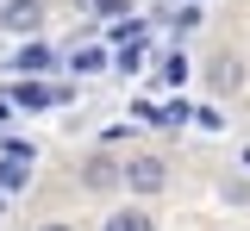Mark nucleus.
<instances>
[{
  "label": "nucleus",
  "mask_w": 250,
  "mask_h": 231,
  "mask_svg": "<svg viewBox=\"0 0 250 231\" xmlns=\"http://www.w3.org/2000/svg\"><path fill=\"white\" fill-rule=\"evenodd\" d=\"M82 181H88V188H113V181H125V169L113 163V156H94V163L82 169Z\"/></svg>",
  "instance_id": "obj_5"
},
{
  "label": "nucleus",
  "mask_w": 250,
  "mask_h": 231,
  "mask_svg": "<svg viewBox=\"0 0 250 231\" xmlns=\"http://www.w3.org/2000/svg\"><path fill=\"white\" fill-rule=\"evenodd\" d=\"M0 212H6V194H0Z\"/></svg>",
  "instance_id": "obj_18"
},
{
  "label": "nucleus",
  "mask_w": 250,
  "mask_h": 231,
  "mask_svg": "<svg viewBox=\"0 0 250 231\" xmlns=\"http://www.w3.org/2000/svg\"><path fill=\"white\" fill-rule=\"evenodd\" d=\"M31 163H38V150H31L25 137H6V150H0V194H25Z\"/></svg>",
  "instance_id": "obj_1"
},
{
  "label": "nucleus",
  "mask_w": 250,
  "mask_h": 231,
  "mask_svg": "<svg viewBox=\"0 0 250 231\" xmlns=\"http://www.w3.org/2000/svg\"><path fill=\"white\" fill-rule=\"evenodd\" d=\"M75 6H82V13H100V19H119L125 13V0H75Z\"/></svg>",
  "instance_id": "obj_12"
},
{
  "label": "nucleus",
  "mask_w": 250,
  "mask_h": 231,
  "mask_svg": "<svg viewBox=\"0 0 250 231\" xmlns=\"http://www.w3.org/2000/svg\"><path fill=\"white\" fill-rule=\"evenodd\" d=\"M138 63H144V44H125V50H119V69H125V75H131V69H138Z\"/></svg>",
  "instance_id": "obj_14"
},
{
  "label": "nucleus",
  "mask_w": 250,
  "mask_h": 231,
  "mask_svg": "<svg viewBox=\"0 0 250 231\" xmlns=\"http://www.w3.org/2000/svg\"><path fill=\"white\" fill-rule=\"evenodd\" d=\"M6 100H13V113H19V106H25V113H38V106H62L69 94H62V88H44V81H19Z\"/></svg>",
  "instance_id": "obj_3"
},
{
  "label": "nucleus",
  "mask_w": 250,
  "mask_h": 231,
  "mask_svg": "<svg viewBox=\"0 0 250 231\" xmlns=\"http://www.w3.org/2000/svg\"><path fill=\"white\" fill-rule=\"evenodd\" d=\"M106 63V57H100V50H94V44H82V50H75V57H69V69H75V75H88V69H100Z\"/></svg>",
  "instance_id": "obj_11"
},
{
  "label": "nucleus",
  "mask_w": 250,
  "mask_h": 231,
  "mask_svg": "<svg viewBox=\"0 0 250 231\" xmlns=\"http://www.w3.org/2000/svg\"><path fill=\"white\" fill-rule=\"evenodd\" d=\"M106 231H156V219H150V212H138V206H125V212L106 219Z\"/></svg>",
  "instance_id": "obj_6"
},
{
  "label": "nucleus",
  "mask_w": 250,
  "mask_h": 231,
  "mask_svg": "<svg viewBox=\"0 0 250 231\" xmlns=\"http://www.w3.org/2000/svg\"><path fill=\"white\" fill-rule=\"evenodd\" d=\"M182 119H194L182 100H169V106H156V125H182Z\"/></svg>",
  "instance_id": "obj_13"
},
{
  "label": "nucleus",
  "mask_w": 250,
  "mask_h": 231,
  "mask_svg": "<svg viewBox=\"0 0 250 231\" xmlns=\"http://www.w3.org/2000/svg\"><path fill=\"white\" fill-rule=\"evenodd\" d=\"M238 81H244V69L231 63V57H219V63H213V88H219V94H231Z\"/></svg>",
  "instance_id": "obj_8"
},
{
  "label": "nucleus",
  "mask_w": 250,
  "mask_h": 231,
  "mask_svg": "<svg viewBox=\"0 0 250 231\" xmlns=\"http://www.w3.org/2000/svg\"><path fill=\"white\" fill-rule=\"evenodd\" d=\"M188 6H207V0H188Z\"/></svg>",
  "instance_id": "obj_17"
},
{
  "label": "nucleus",
  "mask_w": 250,
  "mask_h": 231,
  "mask_svg": "<svg viewBox=\"0 0 250 231\" xmlns=\"http://www.w3.org/2000/svg\"><path fill=\"white\" fill-rule=\"evenodd\" d=\"M6 125H13V100L0 94V137H6Z\"/></svg>",
  "instance_id": "obj_15"
},
{
  "label": "nucleus",
  "mask_w": 250,
  "mask_h": 231,
  "mask_svg": "<svg viewBox=\"0 0 250 231\" xmlns=\"http://www.w3.org/2000/svg\"><path fill=\"white\" fill-rule=\"evenodd\" d=\"M188 69H194V63H188L182 50H169V57H163V63H156V75H163V81H169V88H182V81H188Z\"/></svg>",
  "instance_id": "obj_7"
},
{
  "label": "nucleus",
  "mask_w": 250,
  "mask_h": 231,
  "mask_svg": "<svg viewBox=\"0 0 250 231\" xmlns=\"http://www.w3.org/2000/svg\"><path fill=\"white\" fill-rule=\"evenodd\" d=\"M125 188H131V194H163V188H169V163H163V156H131V163H125Z\"/></svg>",
  "instance_id": "obj_2"
},
{
  "label": "nucleus",
  "mask_w": 250,
  "mask_h": 231,
  "mask_svg": "<svg viewBox=\"0 0 250 231\" xmlns=\"http://www.w3.org/2000/svg\"><path fill=\"white\" fill-rule=\"evenodd\" d=\"M169 25H175V38H188L194 25H200V6H188V0H182V6H169Z\"/></svg>",
  "instance_id": "obj_9"
},
{
  "label": "nucleus",
  "mask_w": 250,
  "mask_h": 231,
  "mask_svg": "<svg viewBox=\"0 0 250 231\" xmlns=\"http://www.w3.org/2000/svg\"><path fill=\"white\" fill-rule=\"evenodd\" d=\"M244 169H250V150H244Z\"/></svg>",
  "instance_id": "obj_19"
},
{
  "label": "nucleus",
  "mask_w": 250,
  "mask_h": 231,
  "mask_svg": "<svg viewBox=\"0 0 250 231\" xmlns=\"http://www.w3.org/2000/svg\"><path fill=\"white\" fill-rule=\"evenodd\" d=\"M38 231H75V225H62V219H50V225H38Z\"/></svg>",
  "instance_id": "obj_16"
},
{
  "label": "nucleus",
  "mask_w": 250,
  "mask_h": 231,
  "mask_svg": "<svg viewBox=\"0 0 250 231\" xmlns=\"http://www.w3.org/2000/svg\"><path fill=\"white\" fill-rule=\"evenodd\" d=\"M13 69H25V75H38V69H50V50H44V44H25Z\"/></svg>",
  "instance_id": "obj_10"
},
{
  "label": "nucleus",
  "mask_w": 250,
  "mask_h": 231,
  "mask_svg": "<svg viewBox=\"0 0 250 231\" xmlns=\"http://www.w3.org/2000/svg\"><path fill=\"white\" fill-rule=\"evenodd\" d=\"M38 19H44L38 0H6L0 6V25H13V32H38Z\"/></svg>",
  "instance_id": "obj_4"
}]
</instances>
